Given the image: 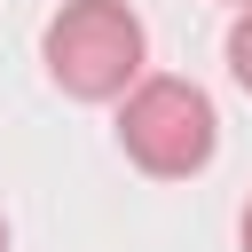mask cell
<instances>
[{
	"instance_id": "cell-1",
	"label": "cell",
	"mask_w": 252,
	"mask_h": 252,
	"mask_svg": "<svg viewBox=\"0 0 252 252\" xmlns=\"http://www.w3.org/2000/svg\"><path fill=\"white\" fill-rule=\"evenodd\" d=\"M39 55H47V79L71 102H126L142 87L150 32L126 0H63L39 32Z\"/></svg>"
},
{
	"instance_id": "cell-4",
	"label": "cell",
	"mask_w": 252,
	"mask_h": 252,
	"mask_svg": "<svg viewBox=\"0 0 252 252\" xmlns=\"http://www.w3.org/2000/svg\"><path fill=\"white\" fill-rule=\"evenodd\" d=\"M244 252H252V205H244Z\"/></svg>"
},
{
	"instance_id": "cell-2",
	"label": "cell",
	"mask_w": 252,
	"mask_h": 252,
	"mask_svg": "<svg viewBox=\"0 0 252 252\" xmlns=\"http://www.w3.org/2000/svg\"><path fill=\"white\" fill-rule=\"evenodd\" d=\"M118 150L150 173V181H189L213 165L220 150V118H213V94L197 79H142L126 102H118Z\"/></svg>"
},
{
	"instance_id": "cell-3",
	"label": "cell",
	"mask_w": 252,
	"mask_h": 252,
	"mask_svg": "<svg viewBox=\"0 0 252 252\" xmlns=\"http://www.w3.org/2000/svg\"><path fill=\"white\" fill-rule=\"evenodd\" d=\"M228 79H236V87L252 94V8H244V16L228 24Z\"/></svg>"
},
{
	"instance_id": "cell-5",
	"label": "cell",
	"mask_w": 252,
	"mask_h": 252,
	"mask_svg": "<svg viewBox=\"0 0 252 252\" xmlns=\"http://www.w3.org/2000/svg\"><path fill=\"white\" fill-rule=\"evenodd\" d=\"M0 252H8V220H0Z\"/></svg>"
},
{
	"instance_id": "cell-6",
	"label": "cell",
	"mask_w": 252,
	"mask_h": 252,
	"mask_svg": "<svg viewBox=\"0 0 252 252\" xmlns=\"http://www.w3.org/2000/svg\"><path fill=\"white\" fill-rule=\"evenodd\" d=\"M228 8H236V16H244V8H252V0H228Z\"/></svg>"
}]
</instances>
